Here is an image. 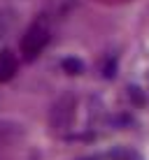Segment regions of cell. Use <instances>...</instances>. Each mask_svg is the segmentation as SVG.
<instances>
[{"label":"cell","instance_id":"cell-1","mask_svg":"<svg viewBox=\"0 0 149 160\" xmlns=\"http://www.w3.org/2000/svg\"><path fill=\"white\" fill-rule=\"evenodd\" d=\"M49 40H51V26H49L47 16L35 19L21 35V58L26 63H33L42 56V51L47 49Z\"/></svg>","mask_w":149,"mask_h":160},{"label":"cell","instance_id":"cell-2","mask_svg":"<svg viewBox=\"0 0 149 160\" xmlns=\"http://www.w3.org/2000/svg\"><path fill=\"white\" fill-rule=\"evenodd\" d=\"M16 70H19V58H16V53L9 51V49H3V51H0V84L12 81Z\"/></svg>","mask_w":149,"mask_h":160},{"label":"cell","instance_id":"cell-3","mask_svg":"<svg viewBox=\"0 0 149 160\" xmlns=\"http://www.w3.org/2000/svg\"><path fill=\"white\" fill-rule=\"evenodd\" d=\"M12 26H14V12L7 9V7H3L0 9V40L12 30Z\"/></svg>","mask_w":149,"mask_h":160}]
</instances>
